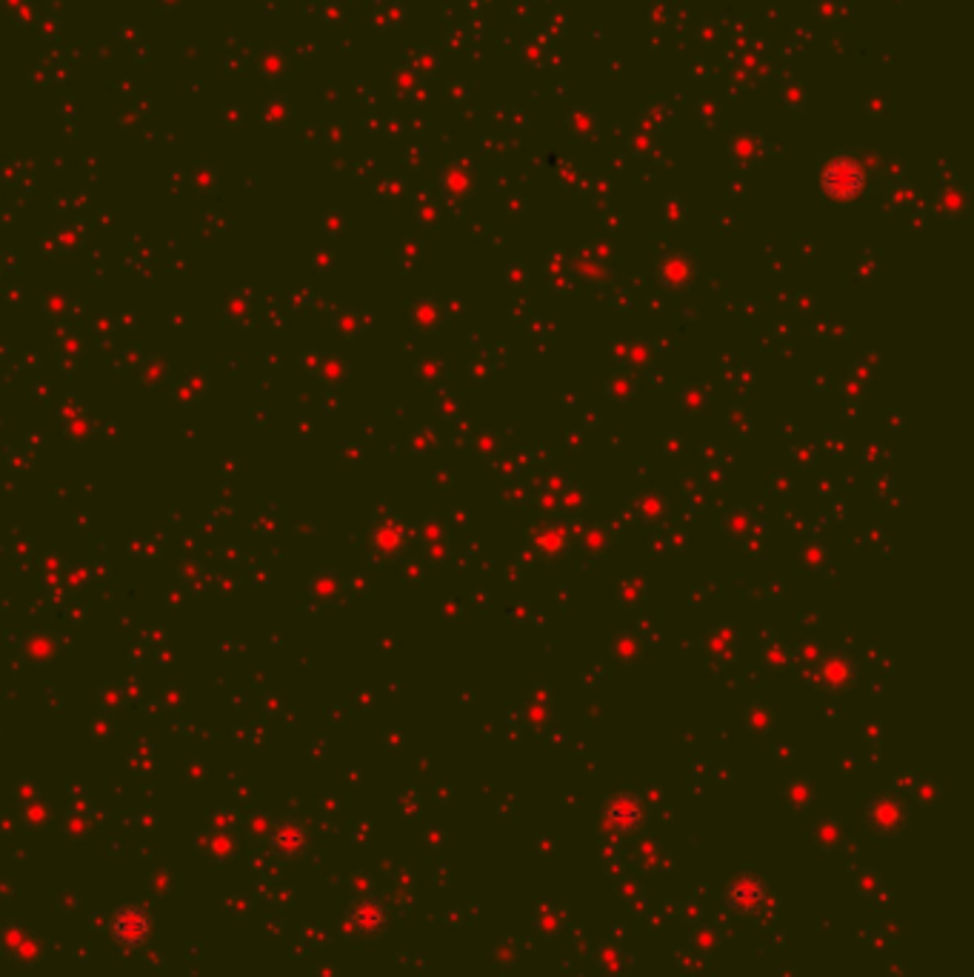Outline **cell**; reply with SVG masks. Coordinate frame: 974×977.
I'll return each instance as SVG.
<instances>
[{
    "label": "cell",
    "mask_w": 974,
    "mask_h": 977,
    "mask_svg": "<svg viewBox=\"0 0 974 977\" xmlns=\"http://www.w3.org/2000/svg\"><path fill=\"white\" fill-rule=\"evenodd\" d=\"M729 906H735L737 912H755L757 906L766 898V883H760L757 878H740L737 883L729 886Z\"/></svg>",
    "instance_id": "1"
}]
</instances>
